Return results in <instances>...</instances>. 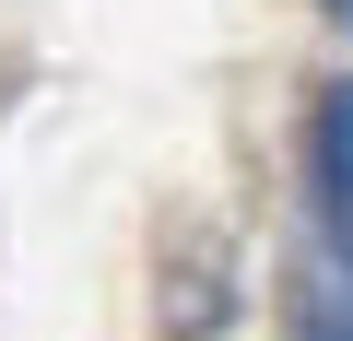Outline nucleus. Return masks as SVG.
<instances>
[{"label":"nucleus","mask_w":353,"mask_h":341,"mask_svg":"<svg viewBox=\"0 0 353 341\" xmlns=\"http://www.w3.org/2000/svg\"><path fill=\"white\" fill-rule=\"evenodd\" d=\"M318 224L353 247V94H330V118H318Z\"/></svg>","instance_id":"1"},{"label":"nucleus","mask_w":353,"mask_h":341,"mask_svg":"<svg viewBox=\"0 0 353 341\" xmlns=\"http://www.w3.org/2000/svg\"><path fill=\"white\" fill-rule=\"evenodd\" d=\"M330 12H341V24H353V0H330Z\"/></svg>","instance_id":"2"}]
</instances>
